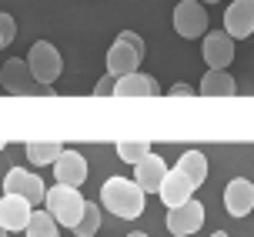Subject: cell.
Returning <instances> with one entry per match:
<instances>
[{
    "mask_svg": "<svg viewBox=\"0 0 254 237\" xmlns=\"http://www.w3.org/2000/svg\"><path fill=\"white\" fill-rule=\"evenodd\" d=\"M101 207L114 217L134 221L144 214L147 207V194L140 190L137 180H127V177H107L101 184Z\"/></svg>",
    "mask_w": 254,
    "mask_h": 237,
    "instance_id": "6da1fadb",
    "label": "cell"
},
{
    "mask_svg": "<svg viewBox=\"0 0 254 237\" xmlns=\"http://www.w3.org/2000/svg\"><path fill=\"white\" fill-rule=\"evenodd\" d=\"M140 60H144V40H140V34H134V30H121L117 40L107 47L104 67H107V74L117 80V77L134 74V70L140 67Z\"/></svg>",
    "mask_w": 254,
    "mask_h": 237,
    "instance_id": "7a4b0ae2",
    "label": "cell"
},
{
    "mask_svg": "<svg viewBox=\"0 0 254 237\" xmlns=\"http://www.w3.org/2000/svg\"><path fill=\"white\" fill-rule=\"evenodd\" d=\"M84 204H87V200H84L80 187H64V184H54V187H47L44 211L51 214L61 227H70V231H74L77 221H80V214H84Z\"/></svg>",
    "mask_w": 254,
    "mask_h": 237,
    "instance_id": "3957f363",
    "label": "cell"
},
{
    "mask_svg": "<svg viewBox=\"0 0 254 237\" xmlns=\"http://www.w3.org/2000/svg\"><path fill=\"white\" fill-rule=\"evenodd\" d=\"M0 87L7 94H17V97H44V94L54 90L47 84H40L37 77L30 74L27 60H20V57H13V60H7L0 67Z\"/></svg>",
    "mask_w": 254,
    "mask_h": 237,
    "instance_id": "277c9868",
    "label": "cell"
},
{
    "mask_svg": "<svg viewBox=\"0 0 254 237\" xmlns=\"http://www.w3.org/2000/svg\"><path fill=\"white\" fill-rule=\"evenodd\" d=\"M27 67H30V74L37 77L40 84L54 87V80H57V77H61V70H64L61 50L54 47L51 40H37V44L30 47V54H27Z\"/></svg>",
    "mask_w": 254,
    "mask_h": 237,
    "instance_id": "5b68a950",
    "label": "cell"
},
{
    "mask_svg": "<svg viewBox=\"0 0 254 237\" xmlns=\"http://www.w3.org/2000/svg\"><path fill=\"white\" fill-rule=\"evenodd\" d=\"M3 194L27 197L37 207V204H44V197H47V184L40 180V174L27 171V167H10V171L3 174Z\"/></svg>",
    "mask_w": 254,
    "mask_h": 237,
    "instance_id": "8992f818",
    "label": "cell"
},
{
    "mask_svg": "<svg viewBox=\"0 0 254 237\" xmlns=\"http://www.w3.org/2000/svg\"><path fill=\"white\" fill-rule=\"evenodd\" d=\"M204 227V204L201 200H184L178 207H167V231L174 237H190Z\"/></svg>",
    "mask_w": 254,
    "mask_h": 237,
    "instance_id": "52a82bcc",
    "label": "cell"
},
{
    "mask_svg": "<svg viewBox=\"0 0 254 237\" xmlns=\"http://www.w3.org/2000/svg\"><path fill=\"white\" fill-rule=\"evenodd\" d=\"M174 30L188 40L207 34V10H204L201 0H181L174 7Z\"/></svg>",
    "mask_w": 254,
    "mask_h": 237,
    "instance_id": "ba28073f",
    "label": "cell"
},
{
    "mask_svg": "<svg viewBox=\"0 0 254 237\" xmlns=\"http://www.w3.org/2000/svg\"><path fill=\"white\" fill-rule=\"evenodd\" d=\"M201 57L207 63V70H224L234 60V37L224 30H211L201 40Z\"/></svg>",
    "mask_w": 254,
    "mask_h": 237,
    "instance_id": "9c48e42d",
    "label": "cell"
},
{
    "mask_svg": "<svg viewBox=\"0 0 254 237\" xmlns=\"http://www.w3.org/2000/svg\"><path fill=\"white\" fill-rule=\"evenodd\" d=\"M54 180L64 184V187H80L87 180V161H84V154L64 147L61 157L54 161Z\"/></svg>",
    "mask_w": 254,
    "mask_h": 237,
    "instance_id": "30bf717a",
    "label": "cell"
},
{
    "mask_svg": "<svg viewBox=\"0 0 254 237\" xmlns=\"http://www.w3.org/2000/svg\"><path fill=\"white\" fill-rule=\"evenodd\" d=\"M30 214H34V204L27 197H17V194H3V197H0V227H3L7 234L27 231Z\"/></svg>",
    "mask_w": 254,
    "mask_h": 237,
    "instance_id": "8fae6325",
    "label": "cell"
},
{
    "mask_svg": "<svg viewBox=\"0 0 254 237\" xmlns=\"http://www.w3.org/2000/svg\"><path fill=\"white\" fill-rule=\"evenodd\" d=\"M224 207L231 217H248L254 211V184L248 177H234L224 187Z\"/></svg>",
    "mask_w": 254,
    "mask_h": 237,
    "instance_id": "7c38bea8",
    "label": "cell"
},
{
    "mask_svg": "<svg viewBox=\"0 0 254 237\" xmlns=\"http://www.w3.org/2000/svg\"><path fill=\"white\" fill-rule=\"evenodd\" d=\"M164 174H167V164H164V157H161V154H154V150L144 157V161L134 164V180L140 184L144 194H157L161 184H164Z\"/></svg>",
    "mask_w": 254,
    "mask_h": 237,
    "instance_id": "4fadbf2b",
    "label": "cell"
},
{
    "mask_svg": "<svg viewBox=\"0 0 254 237\" xmlns=\"http://www.w3.org/2000/svg\"><path fill=\"white\" fill-rule=\"evenodd\" d=\"M157 94H161L157 80L147 77V74H140V70L114 80V97H157Z\"/></svg>",
    "mask_w": 254,
    "mask_h": 237,
    "instance_id": "5bb4252c",
    "label": "cell"
},
{
    "mask_svg": "<svg viewBox=\"0 0 254 237\" xmlns=\"http://www.w3.org/2000/svg\"><path fill=\"white\" fill-rule=\"evenodd\" d=\"M157 194H161V200H164L167 207H178V204H184V200L194 197V184H190L188 177L174 167V171H167V174H164V184H161Z\"/></svg>",
    "mask_w": 254,
    "mask_h": 237,
    "instance_id": "9a60e30c",
    "label": "cell"
},
{
    "mask_svg": "<svg viewBox=\"0 0 254 237\" xmlns=\"http://www.w3.org/2000/svg\"><path fill=\"white\" fill-rule=\"evenodd\" d=\"M224 34H231L234 40H244L254 34V20L251 13L244 10L241 0H231V7L224 10Z\"/></svg>",
    "mask_w": 254,
    "mask_h": 237,
    "instance_id": "2e32d148",
    "label": "cell"
},
{
    "mask_svg": "<svg viewBox=\"0 0 254 237\" xmlns=\"http://www.w3.org/2000/svg\"><path fill=\"white\" fill-rule=\"evenodd\" d=\"M234 90H238V84H234V77L228 70H207L201 77L197 94H204V97H231Z\"/></svg>",
    "mask_w": 254,
    "mask_h": 237,
    "instance_id": "e0dca14e",
    "label": "cell"
},
{
    "mask_svg": "<svg viewBox=\"0 0 254 237\" xmlns=\"http://www.w3.org/2000/svg\"><path fill=\"white\" fill-rule=\"evenodd\" d=\"M178 171L188 177L190 184H194V190H197L204 180H207V157H204L201 150H188V154L178 157Z\"/></svg>",
    "mask_w": 254,
    "mask_h": 237,
    "instance_id": "ac0fdd59",
    "label": "cell"
},
{
    "mask_svg": "<svg viewBox=\"0 0 254 237\" xmlns=\"http://www.w3.org/2000/svg\"><path fill=\"white\" fill-rule=\"evenodd\" d=\"M64 144H57V140H30V144H24V154L27 161L34 164V167H47V164H54L57 157H61Z\"/></svg>",
    "mask_w": 254,
    "mask_h": 237,
    "instance_id": "d6986e66",
    "label": "cell"
},
{
    "mask_svg": "<svg viewBox=\"0 0 254 237\" xmlns=\"http://www.w3.org/2000/svg\"><path fill=\"white\" fill-rule=\"evenodd\" d=\"M27 237H61V224L54 221L47 211H34L27 221Z\"/></svg>",
    "mask_w": 254,
    "mask_h": 237,
    "instance_id": "ffe728a7",
    "label": "cell"
},
{
    "mask_svg": "<svg viewBox=\"0 0 254 237\" xmlns=\"http://www.w3.org/2000/svg\"><path fill=\"white\" fill-rule=\"evenodd\" d=\"M101 231V204H84V214H80V221H77L74 227V234L77 237H94Z\"/></svg>",
    "mask_w": 254,
    "mask_h": 237,
    "instance_id": "44dd1931",
    "label": "cell"
},
{
    "mask_svg": "<svg viewBox=\"0 0 254 237\" xmlns=\"http://www.w3.org/2000/svg\"><path fill=\"white\" fill-rule=\"evenodd\" d=\"M151 150L154 147L147 144V140H121V144H117V157H121L124 164H137V161H144Z\"/></svg>",
    "mask_w": 254,
    "mask_h": 237,
    "instance_id": "7402d4cb",
    "label": "cell"
},
{
    "mask_svg": "<svg viewBox=\"0 0 254 237\" xmlns=\"http://www.w3.org/2000/svg\"><path fill=\"white\" fill-rule=\"evenodd\" d=\"M0 37H3V44H13V37H17V24L7 10H0Z\"/></svg>",
    "mask_w": 254,
    "mask_h": 237,
    "instance_id": "603a6c76",
    "label": "cell"
},
{
    "mask_svg": "<svg viewBox=\"0 0 254 237\" xmlns=\"http://www.w3.org/2000/svg\"><path fill=\"white\" fill-rule=\"evenodd\" d=\"M94 94H97V97H114V77H111V74H104L101 80L94 84Z\"/></svg>",
    "mask_w": 254,
    "mask_h": 237,
    "instance_id": "cb8c5ba5",
    "label": "cell"
},
{
    "mask_svg": "<svg viewBox=\"0 0 254 237\" xmlns=\"http://www.w3.org/2000/svg\"><path fill=\"white\" fill-rule=\"evenodd\" d=\"M190 94H194L190 84H171L167 87V97H190Z\"/></svg>",
    "mask_w": 254,
    "mask_h": 237,
    "instance_id": "d4e9b609",
    "label": "cell"
},
{
    "mask_svg": "<svg viewBox=\"0 0 254 237\" xmlns=\"http://www.w3.org/2000/svg\"><path fill=\"white\" fill-rule=\"evenodd\" d=\"M241 3H244V10L251 13V20H254V0H241Z\"/></svg>",
    "mask_w": 254,
    "mask_h": 237,
    "instance_id": "484cf974",
    "label": "cell"
},
{
    "mask_svg": "<svg viewBox=\"0 0 254 237\" xmlns=\"http://www.w3.org/2000/svg\"><path fill=\"white\" fill-rule=\"evenodd\" d=\"M211 237H228V234H224V231H214V234H211Z\"/></svg>",
    "mask_w": 254,
    "mask_h": 237,
    "instance_id": "4316f807",
    "label": "cell"
},
{
    "mask_svg": "<svg viewBox=\"0 0 254 237\" xmlns=\"http://www.w3.org/2000/svg\"><path fill=\"white\" fill-rule=\"evenodd\" d=\"M127 237H147V234H140V231H134V234H127Z\"/></svg>",
    "mask_w": 254,
    "mask_h": 237,
    "instance_id": "83f0119b",
    "label": "cell"
},
{
    "mask_svg": "<svg viewBox=\"0 0 254 237\" xmlns=\"http://www.w3.org/2000/svg\"><path fill=\"white\" fill-rule=\"evenodd\" d=\"M0 237H10V234H7V231H3V227H0Z\"/></svg>",
    "mask_w": 254,
    "mask_h": 237,
    "instance_id": "f1b7e54d",
    "label": "cell"
},
{
    "mask_svg": "<svg viewBox=\"0 0 254 237\" xmlns=\"http://www.w3.org/2000/svg\"><path fill=\"white\" fill-rule=\"evenodd\" d=\"M201 3H217V0H201Z\"/></svg>",
    "mask_w": 254,
    "mask_h": 237,
    "instance_id": "f546056e",
    "label": "cell"
},
{
    "mask_svg": "<svg viewBox=\"0 0 254 237\" xmlns=\"http://www.w3.org/2000/svg\"><path fill=\"white\" fill-rule=\"evenodd\" d=\"M3 147H7V144H3V140H0V150H3Z\"/></svg>",
    "mask_w": 254,
    "mask_h": 237,
    "instance_id": "4dcf8cb0",
    "label": "cell"
},
{
    "mask_svg": "<svg viewBox=\"0 0 254 237\" xmlns=\"http://www.w3.org/2000/svg\"><path fill=\"white\" fill-rule=\"evenodd\" d=\"M0 47H7V44H3V37H0Z\"/></svg>",
    "mask_w": 254,
    "mask_h": 237,
    "instance_id": "1f68e13d",
    "label": "cell"
}]
</instances>
